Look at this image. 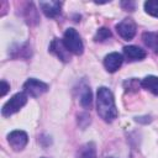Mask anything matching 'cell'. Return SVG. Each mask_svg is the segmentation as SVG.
Returning <instances> with one entry per match:
<instances>
[{"label": "cell", "mask_w": 158, "mask_h": 158, "mask_svg": "<svg viewBox=\"0 0 158 158\" xmlns=\"http://www.w3.org/2000/svg\"><path fill=\"white\" fill-rule=\"evenodd\" d=\"M96 110L99 116L106 122H112L117 117V109L115 105L114 95L106 86H100L98 89Z\"/></svg>", "instance_id": "obj_1"}, {"label": "cell", "mask_w": 158, "mask_h": 158, "mask_svg": "<svg viewBox=\"0 0 158 158\" xmlns=\"http://www.w3.org/2000/svg\"><path fill=\"white\" fill-rule=\"evenodd\" d=\"M63 42L67 47V49L77 56L81 54L84 51V44L83 41L79 36V33L74 30V28H67L64 32V37H63Z\"/></svg>", "instance_id": "obj_2"}, {"label": "cell", "mask_w": 158, "mask_h": 158, "mask_svg": "<svg viewBox=\"0 0 158 158\" xmlns=\"http://www.w3.org/2000/svg\"><path fill=\"white\" fill-rule=\"evenodd\" d=\"M26 102H27V95L25 93H17L9 101L5 102V105L1 109V115L4 117H9L12 114L17 112L21 107H23Z\"/></svg>", "instance_id": "obj_3"}, {"label": "cell", "mask_w": 158, "mask_h": 158, "mask_svg": "<svg viewBox=\"0 0 158 158\" xmlns=\"http://www.w3.org/2000/svg\"><path fill=\"white\" fill-rule=\"evenodd\" d=\"M23 89H25V93L28 94L32 98H38L40 95L44 94L47 90H48V85L38 79H35V78H30L25 81L23 84Z\"/></svg>", "instance_id": "obj_4"}, {"label": "cell", "mask_w": 158, "mask_h": 158, "mask_svg": "<svg viewBox=\"0 0 158 158\" xmlns=\"http://www.w3.org/2000/svg\"><path fill=\"white\" fill-rule=\"evenodd\" d=\"M7 141L14 151H22L28 142V136L25 131L15 130L7 135Z\"/></svg>", "instance_id": "obj_5"}, {"label": "cell", "mask_w": 158, "mask_h": 158, "mask_svg": "<svg viewBox=\"0 0 158 158\" xmlns=\"http://www.w3.org/2000/svg\"><path fill=\"white\" fill-rule=\"evenodd\" d=\"M136 23L132 19H123L121 22H118L116 25V31L117 33L126 41H130L135 37L136 35Z\"/></svg>", "instance_id": "obj_6"}, {"label": "cell", "mask_w": 158, "mask_h": 158, "mask_svg": "<svg viewBox=\"0 0 158 158\" xmlns=\"http://www.w3.org/2000/svg\"><path fill=\"white\" fill-rule=\"evenodd\" d=\"M49 52H52L53 54H56L62 62H69L70 60V53L67 49L63 40L54 38L51 42V44H49Z\"/></svg>", "instance_id": "obj_7"}, {"label": "cell", "mask_w": 158, "mask_h": 158, "mask_svg": "<svg viewBox=\"0 0 158 158\" xmlns=\"http://www.w3.org/2000/svg\"><path fill=\"white\" fill-rule=\"evenodd\" d=\"M122 62H123L122 56L120 53H117V52H112V53H110V54H107L105 57L104 65H105V68H106L107 72L114 73V72H116L121 67Z\"/></svg>", "instance_id": "obj_8"}, {"label": "cell", "mask_w": 158, "mask_h": 158, "mask_svg": "<svg viewBox=\"0 0 158 158\" xmlns=\"http://www.w3.org/2000/svg\"><path fill=\"white\" fill-rule=\"evenodd\" d=\"M62 2L59 1H40V7L47 17H56L60 14Z\"/></svg>", "instance_id": "obj_9"}, {"label": "cell", "mask_w": 158, "mask_h": 158, "mask_svg": "<svg viewBox=\"0 0 158 158\" xmlns=\"http://www.w3.org/2000/svg\"><path fill=\"white\" fill-rule=\"evenodd\" d=\"M123 54L130 62L142 60L147 56L146 51L142 49L141 47H137V46H126V47H123Z\"/></svg>", "instance_id": "obj_10"}, {"label": "cell", "mask_w": 158, "mask_h": 158, "mask_svg": "<svg viewBox=\"0 0 158 158\" xmlns=\"http://www.w3.org/2000/svg\"><path fill=\"white\" fill-rule=\"evenodd\" d=\"M142 38H143L144 44L148 48L158 53V32H144Z\"/></svg>", "instance_id": "obj_11"}, {"label": "cell", "mask_w": 158, "mask_h": 158, "mask_svg": "<svg viewBox=\"0 0 158 158\" xmlns=\"http://www.w3.org/2000/svg\"><path fill=\"white\" fill-rule=\"evenodd\" d=\"M141 85L146 89L149 90L151 93H153L154 95H158V77L154 75H148L144 79H142Z\"/></svg>", "instance_id": "obj_12"}, {"label": "cell", "mask_w": 158, "mask_h": 158, "mask_svg": "<svg viewBox=\"0 0 158 158\" xmlns=\"http://www.w3.org/2000/svg\"><path fill=\"white\" fill-rule=\"evenodd\" d=\"M78 158H96V148L94 143H86L79 149Z\"/></svg>", "instance_id": "obj_13"}, {"label": "cell", "mask_w": 158, "mask_h": 158, "mask_svg": "<svg viewBox=\"0 0 158 158\" xmlns=\"http://www.w3.org/2000/svg\"><path fill=\"white\" fill-rule=\"evenodd\" d=\"M93 104V94L89 86H85L80 94V105L85 109H90Z\"/></svg>", "instance_id": "obj_14"}, {"label": "cell", "mask_w": 158, "mask_h": 158, "mask_svg": "<svg viewBox=\"0 0 158 158\" xmlns=\"http://www.w3.org/2000/svg\"><path fill=\"white\" fill-rule=\"evenodd\" d=\"M144 10L147 14L158 17V0H148L144 2Z\"/></svg>", "instance_id": "obj_15"}, {"label": "cell", "mask_w": 158, "mask_h": 158, "mask_svg": "<svg viewBox=\"0 0 158 158\" xmlns=\"http://www.w3.org/2000/svg\"><path fill=\"white\" fill-rule=\"evenodd\" d=\"M111 37V31L106 27H101L96 31L95 36H94V41L95 42H102L105 40H109Z\"/></svg>", "instance_id": "obj_16"}, {"label": "cell", "mask_w": 158, "mask_h": 158, "mask_svg": "<svg viewBox=\"0 0 158 158\" xmlns=\"http://www.w3.org/2000/svg\"><path fill=\"white\" fill-rule=\"evenodd\" d=\"M121 6L125 9V10H127V11H133V9H135V2L133 1H122L121 2Z\"/></svg>", "instance_id": "obj_17"}, {"label": "cell", "mask_w": 158, "mask_h": 158, "mask_svg": "<svg viewBox=\"0 0 158 158\" xmlns=\"http://www.w3.org/2000/svg\"><path fill=\"white\" fill-rule=\"evenodd\" d=\"M9 89H10V85L5 80H1V93H0V95L1 96H5L6 93L9 91Z\"/></svg>", "instance_id": "obj_18"}]
</instances>
